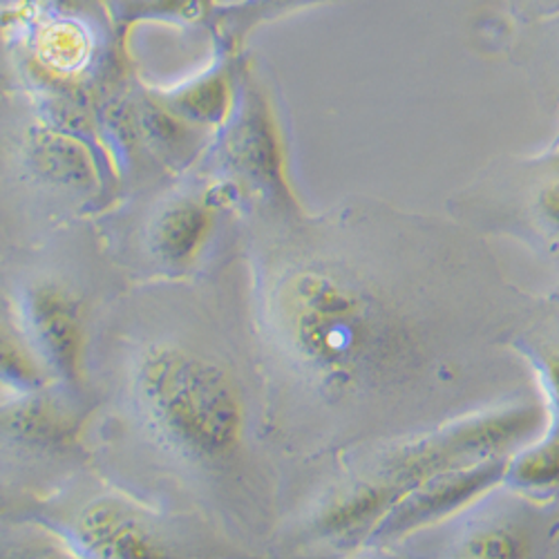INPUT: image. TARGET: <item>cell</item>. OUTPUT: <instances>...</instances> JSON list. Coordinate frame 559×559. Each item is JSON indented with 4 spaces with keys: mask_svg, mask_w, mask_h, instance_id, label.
Returning a JSON list of instances; mask_svg holds the SVG:
<instances>
[{
    "mask_svg": "<svg viewBox=\"0 0 559 559\" xmlns=\"http://www.w3.org/2000/svg\"><path fill=\"white\" fill-rule=\"evenodd\" d=\"M222 157L228 177L242 183L240 189L260 198H287L283 136L264 87L249 72L224 121Z\"/></svg>",
    "mask_w": 559,
    "mask_h": 559,
    "instance_id": "obj_5",
    "label": "cell"
},
{
    "mask_svg": "<svg viewBox=\"0 0 559 559\" xmlns=\"http://www.w3.org/2000/svg\"><path fill=\"white\" fill-rule=\"evenodd\" d=\"M222 189L224 186L211 183L181 186L142 209V222H136L130 236L121 240V249L146 275L144 280L195 277L226 266H213L204 258L213 251L222 206L215 198Z\"/></svg>",
    "mask_w": 559,
    "mask_h": 559,
    "instance_id": "obj_4",
    "label": "cell"
},
{
    "mask_svg": "<svg viewBox=\"0 0 559 559\" xmlns=\"http://www.w3.org/2000/svg\"><path fill=\"white\" fill-rule=\"evenodd\" d=\"M48 515L87 555H202L191 544H222L206 526L128 492L99 473L81 471L48 499Z\"/></svg>",
    "mask_w": 559,
    "mask_h": 559,
    "instance_id": "obj_3",
    "label": "cell"
},
{
    "mask_svg": "<svg viewBox=\"0 0 559 559\" xmlns=\"http://www.w3.org/2000/svg\"><path fill=\"white\" fill-rule=\"evenodd\" d=\"M533 3H535L544 14H555V12H559V0H533Z\"/></svg>",
    "mask_w": 559,
    "mask_h": 559,
    "instance_id": "obj_11",
    "label": "cell"
},
{
    "mask_svg": "<svg viewBox=\"0 0 559 559\" xmlns=\"http://www.w3.org/2000/svg\"><path fill=\"white\" fill-rule=\"evenodd\" d=\"M90 463L240 552L273 546L287 463L275 443L236 258L144 280L99 311L87 356Z\"/></svg>",
    "mask_w": 559,
    "mask_h": 559,
    "instance_id": "obj_1",
    "label": "cell"
},
{
    "mask_svg": "<svg viewBox=\"0 0 559 559\" xmlns=\"http://www.w3.org/2000/svg\"><path fill=\"white\" fill-rule=\"evenodd\" d=\"M542 202H544V211H546L548 219L559 226V183L555 186V189H548L544 193Z\"/></svg>",
    "mask_w": 559,
    "mask_h": 559,
    "instance_id": "obj_10",
    "label": "cell"
},
{
    "mask_svg": "<svg viewBox=\"0 0 559 559\" xmlns=\"http://www.w3.org/2000/svg\"><path fill=\"white\" fill-rule=\"evenodd\" d=\"M115 21L130 25L148 19H175V21H202L213 16L215 0H112Z\"/></svg>",
    "mask_w": 559,
    "mask_h": 559,
    "instance_id": "obj_9",
    "label": "cell"
},
{
    "mask_svg": "<svg viewBox=\"0 0 559 559\" xmlns=\"http://www.w3.org/2000/svg\"><path fill=\"white\" fill-rule=\"evenodd\" d=\"M552 377H555V390H557V399H559V360L552 362Z\"/></svg>",
    "mask_w": 559,
    "mask_h": 559,
    "instance_id": "obj_12",
    "label": "cell"
},
{
    "mask_svg": "<svg viewBox=\"0 0 559 559\" xmlns=\"http://www.w3.org/2000/svg\"><path fill=\"white\" fill-rule=\"evenodd\" d=\"M322 3H332V0H242V3L233 5H217L211 19L222 40L233 48L260 23Z\"/></svg>",
    "mask_w": 559,
    "mask_h": 559,
    "instance_id": "obj_8",
    "label": "cell"
},
{
    "mask_svg": "<svg viewBox=\"0 0 559 559\" xmlns=\"http://www.w3.org/2000/svg\"><path fill=\"white\" fill-rule=\"evenodd\" d=\"M164 106L193 126H222L236 104V87L224 68L162 97Z\"/></svg>",
    "mask_w": 559,
    "mask_h": 559,
    "instance_id": "obj_7",
    "label": "cell"
},
{
    "mask_svg": "<svg viewBox=\"0 0 559 559\" xmlns=\"http://www.w3.org/2000/svg\"><path fill=\"white\" fill-rule=\"evenodd\" d=\"M236 269L285 492L336 456L403 441L439 358L405 283L399 219L362 198L251 217Z\"/></svg>",
    "mask_w": 559,
    "mask_h": 559,
    "instance_id": "obj_2",
    "label": "cell"
},
{
    "mask_svg": "<svg viewBox=\"0 0 559 559\" xmlns=\"http://www.w3.org/2000/svg\"><path fill=\"white\" fill-rule=\"evenodd\" d=\"M21 164L38 191L63 195L81 209L97 189V175L87 148L52 126H29L21 142Z\"/></svg>",
    "mask_w": 559,
    "mask_h": 559,
    "instance_id": "obj_6",
    "label": "cell"
}]
</instances>
